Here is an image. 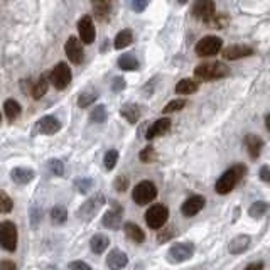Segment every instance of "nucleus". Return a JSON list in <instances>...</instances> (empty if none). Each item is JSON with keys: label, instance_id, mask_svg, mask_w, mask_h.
Wrapping results in <instances>:
<instances>
[{"label": "nucleus", "instance_id": "nucleus-1", "mask_svg": "<svg viewBox=\"0 0 270 270\" xmlns=\"http://www.w3.org/2000/svg\"><path fill=\"white\" fill-rule=\"evenodd\" d=\"M246 174V167L243 164H235L231 166L230 169L225 171L220 176V179L216 181L215 191L218 194H228L235 189V186L243 179V176Z\"/></svg>", "mask_w": 270, "mask_h": 270}, {"label": "nucleus", "instance_id": "nucleus-2", "mask_svg": "<svg viewBox=\"0 0 270 270\" xmlns=\"http://www.w3.org/2000/svg\"><path fill=\"white\" fill-rule=\"evenodd\" d=\"M228 74H230V68L220 61L203 63L194 68V76L201 81H216L221 78H226Z\"/></svg>", "mask_w": 270, "mask_h": 270}, {"label": "nucleus", "instance_id": "nucleus-3", "mask_svg": "<svg viewBox=\"0 0 270 270\" xmlns=\"http://www.w3.org/2000/svg\"><path fill=\"white\" fill-rule=\"evenodd\" d=\"M156 198H157V188L151 181H142L132 191V199L139 206H146V204L152 203Z\"/></svg>", "mask_w": 270, "mask_h": 270}, {"label": "nucleus", "instance_id": "nucleus-4", "mask_svg": "<svg viewBox=\"0 0 270 270\" xmlns=\"http://www.w3.org/2000/svg\"><path fill=\"white\" fill-rule=\"evenodd\" d=\"M194 255V245L191 241H181V243L172 245L167 252V262L169 263H183L186 260H191Z\"/></svg>", "mask_w": 270, "mask_h": 270}, {"label": "nucleus", "instance_id": "nucleus-5", "mask_svg": "<svg viewBox=\"0 0 270 270\" xmlns=\"http://www.w3.org/2000/svg\"><path fill=\"white\" fill-rule=\"evenodd\" d=\"M0 246L11 253L17 250V226L12 221L0 223Z\"/></svg>", "mask_w": 270, "mask_h": 270}, {"label": "nucleus", "instance_id": "nucleus-6", "mask_svg": "<svg viewBox=\"0 0 270 270\" xmlns=\"http://www.w3.org/2000/svg\"><path fill=\"white\" fill-rule=\"evenodd\" d=\"M105 204V196L101 193H96L95 196L88 198L85 203L81 204V208L78 209L76 216L83 221H90L96 213L100 211V208Z\"/></svg>", "mask_w": 270, "mask_h": 270}, {"label": "nucleus", "instance_id": "nucleus-7", "mask_svg": "<svg viewBox=\"0 0 270 270\" xmlns=\"http://www.w3.org/2000/svg\"><path fill=\"white\" fill-rule=\"evenodd\" d=\"M167 218H169V209L164 204H154L146 211V223L152 230H159L164 226L167 223Z\"/></svg>", "mask_w": 270, "mask_h": 270}, {"label": "nucleus", "instance_id": "nucleus-8", "mask_svg": "<svg viewBox=\"0 0 270 270\" xmlns=\"http://www.w3.org/2000/svg\"><path fill=\"white\" fill-rule=\"evenodd\" d=\"M223 48V39L221 37H216V36H206L203 37L201 41H198L196 48V54L199 58H209V56H215L221 51Z\"/></svg>", "mask_w": 270, "mask_h": 270}, {"label": "nucleus", "instance_id": "nucleus-9", "mask_svg": "<svg viewBox=\"0 0 270 270\" xmlns=\"http://www.w3.org/2000/svg\"><path fill=\"white\" fill-rule=\"evenodd\" d=\"M71 78H73L71 69L68 68L66 63H58L49 74V81L53 83L56 90H64V88H68V85L71 83Z\"/></svg>", "mask_w": 270, "mask_h": 270}, {"label": "nucleus", "instance_id": "nucleus-10", "mask_svg": "<svg viewBox=\"0 0 270 270\" xmlns=\"http://www.w3.org/2000/svg\"><path fill=\"white\" fill-rule=\"evenodd\" d=\"M193 16L198 21L209 24L211 19L215 17V2L213 0H196L193 6Z\"/></svg>", "mask_w": 270, "mask_h": 270}, {"label": "nucleus", "instance_id": "nucleus-11", "mask_svg": "<svg viewBox=\"0 0 270 270\" xmlns=\"http://www.w3.org/2000/svg\"><path fill=\"white\" fill-rule=\"evenodd\" d=\"M122 216H123V208L117 201H113L111 203V208L103 215L101 223L108 230H120V226H122Z\"/></svg>", "mask_w": 270, "mask_h": 270}, {"label": "nucleus", "instance_id": "nucleus-12", "mask_svg": "<svg viewBox=\"0 0 270 270\" xmlns=\"http://www.w3.org/2000/svg\"><path fill=\"white\" fill-rule=\"evenodd\" d=\"M64 53H66L68 59L73 64H80L83 61V58H85V51H83V46L80 43V39L74 37V36H71L66 41V44H64Z\"/></svg>", "mask_w": 270, "mask_h": 270}, {"label": "nucleus", "instance_id": "nucleus-13", "mask_svg": "<svg viewBox=\"0 0 270 270\" xmlns=\"http://www.w3.org/2000/svg\"><path fill=\"white\" fill-rule=\"evenodd\" d=\"M78 32H80V39L85 44H91L96 37L95 26H93V21L90 16H85L78 21Z\"/></svg>", "mask_w": 270, "mask_h": 270}, {"label": "nucleus", "instance_id": "nucleus-14", "mask_svg": "<svg viewBox=\"0 0 270 270\" xmlns=\"http://www.w3.org/2000/svg\"><path fill=\"white\" fill-rule=\"evenodd\" d=\"M204 204H206V199L196 194V196H191L183 203V206H181V213H183L186 218H193L204 208Z\"/></svg>", "mask_w": 270, "mask_h": 270}, {"label": "nucleus", "instance_id": "nucleus-15", "mask_svg": "<svg viewBox=\"0 0 270 270\" xmlns=\"http://www.w3.org/2000/svg\"><path fill=\"white\" fill-rule=\"evenodd\" d=\"M37 130L43 135H54L56 132L61 130V122L54 115H46V117L39 118V122H37Z\"/></svg>", "mask_w": 270, "mask_h": 270}, {"label": "nucleus", "instance_id": "nucleus-16", "mask_svg": "<svg viewBox=\"0 0 270 270\" xmlns=\"http://www.w3.org/2000/svg\"><path fill=\"white\" fill-rule=\"evenodd\" d=\"M243 144H245V149H246V152H248V156L252 157V159H258L260 154H262V149H263L262 139L255 133H248L245 137Z\"/></svg>", "mask_w": 270, "mask_h": 270}, {"label": "nucleus", "instance_id": "nucleus-17", "mask_svg": "<svg viewBox=\"0 0 270 270\" xmlns=\"http://www.w3.org/2000/svg\"><path fill=\"white\" fill-rule=\"evenodd\" d=\"M169 130H171V120L169 118H159L147 128L146 139H147V141H152V139L159 137V135L167 133Z\"/></svg>", "mask_w": 270, "mask_h": 270}, {"label": "nucleus", "instance_id": "nucleus-18", "mask_svg": "<svg viewBox=\"0 0 270 270\" xmlns=\"http://www.w3.org/2000/svg\"><path fill=\"white\" fill-rule=\"evenodd\" d=\"M253 54V49L248 48V46H230L223 51V58L225 59H230V61H236V59H241V58H248V56Z\"/></svg>", "mask_w": 270, "mask_h": 270}, {"label": "nucleus", "instance_id": "nucleus-19", "mask_svg": "<svg viewBox=\"0 0 270 270\" xmlns=\"http://www.w3.org/2000/svg\"><path fill=\"white\" fill-rule=\"evenodd\" d=\"M127 263H128V257L122 250H111L108 257H106V267L108 268L118 270V268L127 267Z\"/></svg>", "mask_w": 270, "mask_h": 270}, {"label": "nucleus", "instance_id": "nucleus-20", "mask_svg": "<svg viewBox=\"0 0 270 270\" xmlns=\"http://www.w3.org/2000/svg\"><path fill=\"white\" fill-rule=\"evenodd\" d=\"M11 178L17 184H29L36 178V172L32 169H27V167H16L11 171Z\"/></svg>", "mask_w": 270, "mask_h": 270}, {"label": "nucleus", "instance_id": "nucleus-21", "mask_svg": "<svg viewBox=\"0 0 270 270\" xmlns=\"http://www.w3.org/2000/svg\"><path fill=\"white\" fill-rule=\"evenodd\" d=\"M91 7L95 17L98 21H105L111 12V0H91Z\"/></svg>", "mask_w": 270, "mask_h": 270}, {"label": "nucleus", "instance_id": "nucleus-22", "mask_svg": "<svg viewBox=\"0 0 270 270\" xmlns=\"http://www.w3.org/2000/svg\"><path fill=\"white\" fill-rule=\"evenodd\" d=\"M250 241H252V240H250L248 235H238V236H235V238L230 241L228 250H230V253H233V255H240V253H243V252L248 250Z\"/></svg>", "mask_w": 270, "mask_h": 270}, {"label": "nucleus", "instance_id": "nucleus-23", "mask_svg": "<svg viewBox=\"0 0 270 270\" xmlns=\"http://www.w3.org/2000/svg\"><path fill=\"white\" fill-rule=\"evenodd\" d=\"M48 86H49V78L46 74H41L37 80L32 83V88H31V95L34 100H41L43 96L46 95L48 91Z\"/></svg>", "mask_w": 270, "mask_h": 270}, {"label": "nucleus", "instance_id": "nucleus-24", "mask_svg": "<svg viewBox=\"0 0 270 270\" xmlns=\"http://www.w3.org/2000/svg\"><path fill=\"white\" fill-rule=\"evenodd\" d=\"M120 115L127 120L128 123H137L139 118H141V108H139V105L135 103H125L122 106V110H120Z\"/></svg>", "mask_w": 270, "mask_h": 270}, {"label": "nucleus", "instance_id": "nucleus-25", "mask_svg": "<svg viewBox=\"0 0 270 270\" xmlns=\"http://www.w3.org/2000/svg\"><path fill=\"white\" fill-rule=\"evenodd\" d=\"M123 230H125V235L132 241H135V243H144V240H146L144 230L139 225H135V223H125Z\"/></svg>", "mask_w": 270, "mask_h": 270}, {"label": "nucleus", "instance_id": "nucleus-26", "mask_svg": "<svg viewBox=\"0 0 270 270\" xmlns=\"http://www.w3.org/2000/svg\"><path fill=\"white\" fill-rule=\"evenodd\" d=\"M139 59L133 54H122L118 58V68L123 71H137L139 69Z\"/></svg>", "mask_w": 270, "mask_h": 270}, {"label": "nucleus", "instance_id": "nucleus-27", "mask_svg": "<svg viewBox=\"0 0 270 270\" xmlns=\"http://www.w3.org/2000/svg\"><path fill=\"white\" fill-rule=\"evenodd\" d=\"M132 41H133V34H132V31L130 29H123V31H120L117 37H115V49H118V51H122L125 48H128L130 44H132Z\"/></svg>", "mask_w": 270, "mask_h": 270}, {"label": "nucleus", "instance_id": "nucleus-28", "mask_svg": "<svg viewBox=\"0 0 270 270\" xmlns=\"http://www.w3.org/2000/svg\"><path fill=\"white\" fill-rule=\"evenodd\" d=\"M4 111H6L7 118L11 120V122H14V120L19 118V115H21V111H22L21 103L14 98H9V100H6V103H4Z\"/></svg>", "mask_w": 270, "mask_h": 270}, {"label": "nucleus", "instance_id": "nucleus-29", "mask_svg": "<svg viewBox=\"0 0 270 270\" xmlns=\"http://www.w3.org/2000/svg\"><path fill=\"white\" fill-rule=\"evenodd\" d=\"M198 91V81L191 80V78H184L176 85V93L179 95H193Z\"/></svg>", "mask_w": 270, "mask_h": 270}, {"label": "nucleus", "instance_id": "nucleus-30", "mask_svg": "<svg viewBox=\"0 0 270 270\" xmlns=\"http://www.w3.org/2000/svg\"><path fill=\"white\" fill-rule=\"evenodd\" d=\"M108 245H110V240L106 238L105 235H95V236H93V238L90 240L91 252H93V253H96V255L103 253L105 250L108 248Z\"/></svg>", "mask_w": 270, "mask_h": 270}, {"label": "nucleus", "instance_id": "nucleus-31", "mask_svg": "<svg viewBox=\"0 0 270 270\" xmlns=\"http://www.w3.org/2000/svg\"><path fill=\"white\" fill-rule=\"evenodd\" d=\"M267 211H268V204L265 201H255L252 206L248 208V215L252 216L253 220H260Z\"/></svg>", "mask_w": 270, "mask_h": 270}, {"label": "nucleus", "instance_id": "nucleus-32", "mask_svg": "<svg viewBox=\"0 0 270 270\" xmlns=\"http://www.w3.org/2000/svg\"><path fill=\"white\" fill-rule=\"evenodd\" d=\"M66 220H68V211L63 206H54L51 209V221L54 225H63Z\"/></svg>", "mask_w": 270, "mask_h": 270}, {"label": "nucleus", "instance_id": "nucleus-33", "mask_svg": "<svg viewBox=\"0 0 270 270\" xmlns=\"http://www.w3.org/2000/svg\"><path fill=\"white\" fill-rule=\"evenodd\" d=\"M106 117H108V113H106V108L103 105H96L90 113V120L95 123H103Z\"/></svg>", "mask_w": 270, "mask_h": 270}, {"label": "nucleus", "instance_id": "nucleus-34", "mask_svg": "<svg viewBox=\"0 0 270 270\" xmlns=\"http://www.w3.org/2000/svg\"><path fill=\"white\" fill-rule=\"evenodd\" d=\"M14 208V201L9 198L7 193L0 191V215H6V213H11Z\"/></svg>", "mask_w": 270, "mask_h": 270}, {"label": "nucleus", "instance_id": "nucleus-35", "mask_svg": "<svg viewBox=\"0 0 270 270\" xmlns=\"http://www.w3.org/2000/svg\"><path fill=\"white\" fill-rule=\"evenodd\" d=\"M103 162H105V169H108V171L115 169V166H117V162H118V152L115 151V149H110V151L105 154Z\"/></svg>", "mask_w": 270, "mask_h": 270}, {"label": "nucleus", "instance_id": "nucleus-36", "mask_svg": "<svg viewBox=\"0 0 270 270\" xmlns=\"http://www.w3.org/2000/svg\"><path fill=\"white\" fill-rule=\"evenodd\" d=\"M96 96H98L96 93H81L80 98H78V106L80 108H88L90 105L95 103Z\"/></svg>", "mask_w": 270, "mask_h": 270}, {"label": "nucleus", "instance_id": "nucleus-37", "mask_svg": "<svg viewBox=\"0 0 270 270\" xmlns=\"http://www.w3.org/2000/svg\"><path fill=\"white\" fill-rule=\"evenodd\" d=\"M184 106H186V100H172L162 108V111H164V113H174V111L183 110Z\"/></svg>", "mask_w": 270, "mask_h": 270}, {"label": "nucleus", "instance_id": "nucleus-38", "mask_svg": "<svg viewBox=\"0 0 270 270\" xmlns=\"http://www.w3.org/2000/svg\"><path fill=\"white\" fill-rule=\"evenodd\" d=\"M141 161L146 162V164H149V162H154L156 161V149H154L152 146H147L146 149H142L141 152Z\"/></svg>", "mask_w": 270, "mask_h": 270}, {"label": "nucleus", "instance_id": "nucleus-39", "mask_svg": "<svg viewBox=\"0 0 270 270\" xmlns=\"http://www.w3.org/2000/svg\"><path fill=\"white\" fill-rule=\"evenodd\" d=\"M48 169H49L51 174H54V176H63V172H64L63 162L59 159H51L48 162Z\"/></svg>", "mask_w": 270, "mask_h": 270}, {"label": "nucleus", "instance_id": "nucleus-40", "mask_svg": "<svg viewBox=\"0 0 270 270\" xmlns=\"http://www.w3.org/2000/svg\"><path fill=\"white\" fill-rule=\"evenodd\" d=\"M74 186H76L78 193L86 194V193H88V189H91V188H93V181H91L90 178H81V179H78L76 183H74Z\"/></svg>", "mask_w": 270, "mask_h": 270}, {"label": "nucleus", "instance_id": "nucleus-41", "mask_svg": "<svg viewBox=\"0 0 270 270\" xmlns=\"http://www.w3.org/2000/svg\"><path fill=\"white\" fill-rule=\"evenodd\" d=\"M128 188V179L125 178V176H118L117 179H115V189L118 191V193H123V191H127Z\"/></svg>", "mask_w": 270, "mask_h": 270}, {"label": "nucleus", "instance_id": "nucleus-42", "mask_svg": "<svg viewBox=\"0 0 270 270\" xmlns=\"http://www.w3.org/2000/svg\"><path fill=\"white\" fill-rule=\"evenodd\" d=\"M147 7V0H130V9L135 12H144Z\"/></svg>", "mask_w": 270, "mask_h": 270}, {"label": "nucleus", "instance_id": "nucleus-43", "mask_svg": "<svg viewBox=\"0 0 270 270\" xmlns=\"http://www.w3.org/2000/svg\"><path fill=\"white\" fill-rule=\"evenodd\" d=\"M123 88H125V80H123V78L117 76L113 81H111V90H113V91H122Z\"/></svg>", "mask_w": 270, "mask_h": 270}, {"label": "nucleus", "instance_id": "nucleus-44", "mask_svg": "<svg viewBox=\"0 0 270 270\" xmlns=\"http://www.w3.org/2000/svg\"><path fill=\"white\" fill-rule=\"evenodd\" d=\"M260 179H262L263 183H268V181H270V169H268V166H262V169H260Z\"/></svg>", "mask_w": 270, "mask_h": 270}, {"label": "nucleus", "instance_id": "nucleus-45", "mask_svg": "<svg viewBox=\"0 0 270 270\" xmlns=\"http://www.w3.org/2000/svg\"><path fill=\"white\" fill-rule=\"evenodd\" d=\"M68 268H85V270H90L91 267L86 262H71V263L68 265Z\"/></svg>", "mask_w": 270, "mask_h": 270}, {"label": "nucleus", "instance_id": "nucleus-46", "mask_svg": "<svg viewBox=\"0 0 270 270\" xmlns=\"http://www.w3.org/2000/svg\"><path fill=\"white\" fill-rule=\"evenodd\" d=\"M172 230H174V228H167V233L166 235H159V236H157V240H159V241H166L167 238H169V236H172Z\"/></svg>", "mask_w": 270, "mask_h": 270}, {"label": "nucleus", "instance_id": "nucleus-47", "mask_svg": "<svg viewBox=\"0 0 270 270\" xmlns=\"http://www.w3.org/2000/svg\"><path fill=\"white\" fill-rule=\"evenodd\" d=\"M0 268H9V270H16V263H14V262H0Z\"/></svg>", "mask_w": 270, "mask_h": 270}, {"label": "nucleus", "instance_id": "nucleus-48", "mask_svg": "<svg viewBox=\"0 0 270 270\" xmlns=\"http://www.w3.org/2000/svg\"><path fill=\"white\" fill-rule=\"evenodd\" d=\"M252 268H263V263L262 262H253V263L246 265V270H252Z\"/></svg>", "mask_w": 270, "mask_h": 270}, {"label": "nucleus", "instance_id": "nucleus-49", "mask_svg": "<svg viewBox=\"0 0 270 270\" xmlns=\"http://www.w3.org/2000/svg\"><path fill=\"white\" fill-rule=\"evenodd\" d=\"M178 2L181 4V6H184V4H188V2H189V0H178Z\"/></svg>", "mask_w": 270, "mask_h": 270}, {"label": "nucleus", "instance_id": "nucleus-50", "mask_svg": "<svg viewBox=\"0 0 270 270\" xmlns=\"http://www.w3.org/2000/svg\"><path fill=\"white\" fill-rule=\"evenodd\" d=\"M0 122H2V117H0Z\"/></svg>", "mask_w": 270, "mask_h": 270}]
</instances>
